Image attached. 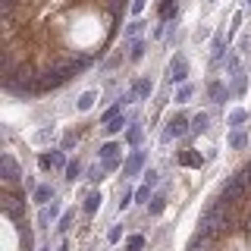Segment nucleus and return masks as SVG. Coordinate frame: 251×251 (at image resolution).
Segmentation results:
<instances>
[{
    "instance_id": "33",
    "label": "nucleus",
    "mask_w": 251,
    "mask_h": 251,
    "mask_svg": "<svg viewBox=\"0 0 251 251\" xmlns=\"http://www.w3.org/2000/svg\"><path fill=\"white\" fill-rule=\"evenodd\" d=\"M129 141H132V145H138V141H141V129H129Z\"/></svg>"
},
{
    "instance_id": "30",
    "label": "nucleus",
    "mask_w": 251,
    "mask_h": 251,
    "mask_svg": "<svg viewBox=\"0 0 251 251\" xmlns=\"http://www.w3.org/2000/svg\"><path fill=\"white\" fill-rule=\"evenodd\" d=\"M145 185H157V170H148L145 173Z\"/></svg>"
},
{
    "instance_id": "11",
    "label": "nucleus",
    "mask_w": 251,
    "mask_h": 251,
    "mask_svg": "<svg viewBox=\"0 0 251 251\" xmlns=\"http://www.w3.org/2000/svg\"><path fill=\"white\" fill-rule=\"evenodd\" d=\"M3 207H6V214H10V217H19L22 214V204L16 201L13 195H6V198H3Z\"/></svg>"
},
{
    "instance_id": "3",
    "label": "nucleus",
    "mask_w": 251,
    "mask_h": 251,
    "mask_svg": "<svg viewBox=\"0 0 251 251\" xmlns=\"http://www.w3.org/2000/svg\"><path fill=\"white\" fill-rule=\"evenodd\" d=\"M245 182H248L245 173H235L229 182L223 185V201H239L242 195H245Z\"/></svg>"
},
{
    "instance_id": "13",
    "label": "nucleus",
    "mask_w": 251,
    "mask_h": 251,
    "mask_svg": "<svg viewBox=\"0 0 251 251\" xmlns=\"http://www.w3.org/2000/svg\"><path fill=\"white\" fill-rule=\"evenodd\" d=\"M179 163H185V167H201V157L192 154V151H185V154H179Z\"/></svg>"
},
{
    "instance_id": "9",
    "label": "nucleus",
    "mask_w": 251,
    "mask_h": 251,
    "mask_svg": "<svg viewBox=\"0 0 251 251\" xmlns=\"http://www.w3.org/2000/svg\"><path fill=\"white\" fill-rule=\"evenodd\" d=\"M100 157H104V163H110V160H120V148H116L113 141H107V145L100 148Z\"/></svg>"
},
{
    "instance_id": "12",
    "label": "nucleus",
    "mask_w": 251,
    "mask_h": 251,
    "mask_svg": "<svg viewBox=\"0 0 251 251\" xmlns=\"http://www.w3.org/2000/svg\"><path fill=\"white\" fill-rule=\"evenodd\" d=\"M50 198H53V188H50V185H38V188H35V201H38V204H47Z\"/></svg>"
},
{
    "instance_id": "8",
    "label": "nucleus",
    "mask_w": 251,
    "mask_h": 251,
    "mask_svg": "<svg viewBox=\"0 0 251 251\" xmlns=\"http://www.w3.org/2000/svg\"><path fill=\"white\" fill-rule=\"evenodd\" d=\"M210 98H214L217 104H226V98H229V91L223 88V82H214V85H210Z\"/></svg>"
},
{
    "instance_id": "31",
    "label": "nucleus",
    "mask_w": 251,
    "mask_h": 251,
    "mask_svg": "<svg viewBox=\"0 0 251 251\" xmlns=\"http://www.w3.org/2000/svg\"><path fill=\"white\" fill-rule=\"evenodd\" d=\"M132 13H135V16L145 13V0H132Z\"/></svg>"
},
{
    "instance_id": "6",
    "label": "nucleus",
    "mask_w": 251,
    "mask_h": 251,
    "mask_svg": "<svg viewBox=\"0 0 251 251\" xmlns=\"http://www.w3.org/2000/svg\"><path fill=\"white\" fill-rule=\"evenodd\" d=\"M185 129H188V120H185L182 113H176V116L170 120V129H167V135H163V138H173V135H185Z\"/></svg>"
},
{
    "instance_id": "1",
    "label": "nucleus",
    "mask_w": 251,
    "mask_h": 251,
    "mask_svg": "<svg viewBox=\"0 0 251 251\" xmlns=\"http://www.w3.org/2000/svg\"><path fill=\"white\" fill-rule=\"evenodd\" d=\"M75 73V66H63V69H44L38 75V91H50V88H60L69 75Z\"/></svg>"
},
{
    "instance_id": "23",
    "label": "nucleus",
    "mask_w": 251,
    "mask_h": 251,
    "mask_svg": "<svg viewBox=\"0 0 251 251\" xmlns=\"http://www.w3.org/2000/svg\"><path fill=\"white\" fill-rule=\"evenodd\" d=\"M229 145H232V148H245V145H248V138H245V132H235V135L229 138Z\"/></svg>"
},
{
    "instance_id": "29",
    "label": "nucleus",
    "mask_w": 251,
    "mask_h": 251,
    "mask_svg": "<svg viewBox=\"0 0 251 251\" xmlns=\"http://www.w3.org/2000/svg\"><path fill=\"white\" fill-rule=\"evenodd\" d=\"M232 91H245V75L235 73V82H232Z\"/></svg>"
},
{
    "instance_id": "34",
    "label": "nucleus",
    "mask_w": 251,
    "mask_h": 251,
    "mask_svg": "<svg viewBox=\"0 0 251 251\" xmlns=\"http://www.w3.org/2000/svg\"><path fill=\"white\" fill-rule=\"evenodd\" d=\"M120 235H123V229H120V226H113V229H110V242H116Z\"/></svg>"
},
{
    "instance_id": "22",
    "label": "nucleus",
    "mask_w": 251,
    "mask_h": 251,
    "mask_svg": "<svg viewBox=\"0 0 251 251\" xmlns=\"http://www.w3.org/2000/svg\"><path fill=\"white\" fill-rule=\"evenodd\" d=\"M192 91H195L192 85H182V88H179V94H176V100H179V104H185V100L192 98Z\"/></svg>"
},
{
    "instance_id": "16",
    "label": "nucleus",
    "mask_w": 251,
    "mask_h": 251,
    "mask_svg": "<svg viewBox=\"0 0 251 251\" xmlns=\"http://www.w3.org/2000/svg\"><path fill=\"white\" fill-rule=\"evenodd\" d=\"M123 126H126V120H123V116H113V120H110V123L104 126V129L110 132V135H116V132H120V129H123Z\"/></svg>"
},
{
    "instance_id": "35",
    "label": "nucleus",
    "mask_w": 251,
    "mask_h": 251,
    "mask_svg": "<svg viewBox=\"0 0 251 251\" xmlns=\"http://www.w3.org/2000/svg\"><path fill=\"white\" fill-rule=\"evenodd\" d=\"M13 3H16V0H3V13H6V16H10V10H13Z\"/></svg>"
},
{
    "instance_id": "27",
    "label": "nucleus",
    "mask_w": 251,
    "mask_h": 251,
    "mask_svg": "<svg viewBox=\"0 0 251 251\" xmlns=\"http://www.w3.org/2000/svg\"><path fill=\"white\" fill-rule=\"evenodd\" d=\"M104 173H107L104 167H91V170H88V179H94V182H98V179H104Z\"/></svg>"
},
{
    "instance_id": "17",
    "label": "nucleus",
    "mask_w": 251,
    "mask_h": 251,
    "mask_svg": "<svg viewBox=\"0 0 251 251\" xmlns=\"http://www.w3.org/2000/svg\"><path fill=\"white\" fill-rule=\"evenodd\" d=\"M98 207H100V195L94 192V195H88V201H85V210H88V214H94Z\"/></svg>"
},
{
    "instance_id": "26",
    "label": "nucleus",
    "mask_w": 251,
    "mask_h": 251,
    "mask_svg": "<svg viewBox=\"0 0 251 251\" xmlns=\"http://www.w3.org/2000/svg\"><path fill=\"white\" fill-rule=\"evenodd\" d=\"M148 198H151V185H141L135 192V201H148Z\"/></svg>"
},
{
    "instance_id": "14",
    "label": "nucleus",
    "mask_w": 251,
    "mask_h": 251,
    "mask_svg": "<svg viewBox=\"0 0 251 251\" xmlns=\"http://www.w3.org/2000/svg\"><path fill=\"white\" fill-rule=\"evenodd\" d=\"M94 98H98L94 91H85L82 98H78V110H91V107H94Z\"/></svg>"
},
{
    "instance_id": "21",
    "label": "nucleus",
    "mask_w": 251,
    "mask_h": 251,
    "mask_svg": "<svg viewBox=\"0 0 251 251\" xmlns=\"http://www.w3.org/2000/svg\"><path fill=\"white\" fill-rule=\"evenodd\" d=\"M126 248H129V251H141V248H145V239H141V235H132V239L126 242Z\"/></svg>"
},
{
    "instance_id": "32",
    "label": "nucleus",
    "mask_w": 251,
    "mask_h": 251,
    "mask_svg": "<svg viewBox=\"0 0 251 251\" xmlns=\"http://www.w3.org/2000/svg\"><path fill=\"white\" fill-rule=\"evenodd\" d=\"M160 210H163V198L157 195V198H154V204H151V214H160Z\"/></svg>"
},
{
    "instance_id": "20",
    "label": "nucleus",
    "mask_w": 251,
    "mask_h": 251,
    "mask_svg": "<svg viewBox=\"0 0 251 251\" xmlns=\"http://www.w3.org/2000/svg\"><path fill=\"white\" fill-rule=\"evenodd\" d=\"M141 28H145V22H141V19H135L129 28H126V38H135V35H141Z\"/></svg>"
},
{
    "instance_id": "25",
    "label": "nucleus",
    "mask_w": 251,
    "mask_h": 251,
    "mask_svg": "<svg viewBox=\"0 0 251 251\" xmlns=\"http://www.w3.org/2000/svg\"><path fill=\"white\" fill-rule=\"evenodd\" d=\"M50 167H69V163H66V157L57 151V154H50Z\"/></svg>"
},
{
    "instance_id": "15",
    "label": "nucleus",
    "mask_w": 251,
    "mask_h": 251,
    "mask_svg": "<svg viewBox=\"0 0 251 251\" xmlns=\"http://www.w3.org/2000/svg\"><path fill=\"white\" fill-rule=\"evenodd\" d=\"M207 123H210V116H207V113H198V116L192 120V129H195V132H204V129H207Z\"/></svg>"
},
{
    "instance_id": "2",
    "label": "nucleus",
    "mask_w": 251,
    "mask_h": 251,
    "mask_svg": "<svg viewBox=\"0 0 251 251\" xmlns=\"http://www.w3.org/2000/svg\"><path fill=\"white\" fill-rule=\"evenodd\" d=\"M226 226V210L223 207H210L207 214H204V220H201V235H214V232H220Z\"/></svg>"
},
{
    "instance_id": "4",
    "label": "nucleus",
    "mask_w": 251,
    "mask_h": 251,
    "mask_svg": "<svg viewBox=\"0 0 251 251\" xmlns=\"http://www.w3.org/2000/svg\"><path fill=\"white\" fill-rule=\"evenodd\" d=\"M0 170H3V179H6V182H16V179H19V163L13 160V154H3Z\"/></svg>"
},
{
    "instance_id": "19",
    "label": "nucleus",
    "mask_w": 251,
    "mask_h": 251,
    "mask_svg": "<svg viewBox=\"0 0 251 251\" xmlns=\"http://www.w3.org/2000/svg\"><path fill=\"white\" fill-rule=\"evenodd\" d=\"M132 60H141L145 57V41H132V53H129Z\"/></svg>"
},
{
    "instance_id": "24",
    "label": "nucleus",
    "mask_w": 251,
    "mask_h": 251,
    "mask_svg": "<svg viewBox=\"0 0 251 251\" xmlns=\"http://www.w3.org/2000/svg\"><path fill=\"white\" fill-rule=\"evenodd\" d=\"M132 91H135L138 98H148V94H151V82H138V85H135Z\"/></svg>"
},
{
    "instance_id": "28",
    "label": "nucleus",
    "mask_w": 251,
    "mask_h": 251,
    "mask_svg": "<svg viewBox=\"0 0 251 251\" xmlns=\"http://www.w3.org/2000/svg\"><path fill=\"white\" fill-rule=\"evenodd\" d=\"M78 173H82V167H78V163H69V167H66V179H75Z\"/></svg>"
},
{
    "instance_id": "5",
    "label": "nucleus",
    "mask_w": 251,
    "mask_h": 251,
    "mask_svg": "<svg viewBox=\"0 0 251 251\" xmlns=\"http://www.w3.org/2000/svg\"><path fill=\"white\" fill-rule=\"evenodd\" d=\"M185 75H188V63L185 57H176L170 63V82H185Z\"/></svg>"
},
{
    "instance_id": "7",
    "label": "nucleus",
    "mask_w": 251,
    "mask_h": 251,
    "mask_svg": "<svg viewBox=\"0 0 251 251\" xmlns=\"http://www.w3.org/2000/svg\"><path fill=\"white\" fill-rule=\"evenodd\" d=\"M141 167H145V151H135L126 160V176H132V173H138Z\"/></svg>"
},
{
    "instance_id": "18",
    "label": "nucleus",
    "mask_w": 251,
    "mask_h": 251,
    "mask_svg": "<svg viewBox=\"0 0 251 251\" xmlns=\"http://www.w3.org/2000/svg\"><path fill=\"white\" fill-rule=\"evenodd\" d=\"M245 120H248V113H245V110H232V113H229V126H242Z\"/></svg>"
},
{
    "instance_id": "10",
    "label": "nucleus",
    "mask_w": 251,
    "mask_h": 251,
    "mask_svg": "<svg viewBox=\"0 0 251 251\" xmlns=\"http://www.w3.org/2000/svg\"><path fill=\"white\" fill-rule=\"evenodd\" d=\"M176 16V0H163L160 3V22H170Z\"/></svg>"
}]
</instances>
